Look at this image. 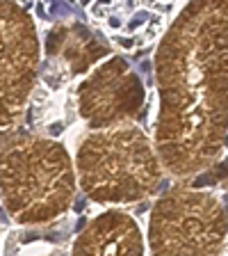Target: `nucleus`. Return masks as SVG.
Segmentation results:
<instances>
[{
  "label": "nucleus",
  "instance_id": "0eeeda50",
  "mask_svg": "<svg viewBox=\"0 0 228 256\" xmlns=\"http://www.w3.org/2000/svg\"><path fill=\"white\" fill-rule=\"evenodd\" d=\"M114 44L139 50L160 42L190 0H73Z\"/></svg>",
  "mask_w": 228,
  "mask_h": 256
},
{
  "label": "nucleus",
  "instance_id": "1a4fd4ad",
  "mask_svg": "<svg viewBox=\"0 0 228 256\" xmlns=\"http://www.w3.org/2000/svg\"><path fill=\"white\" fill-rule=\"evenodd\" d=\"M226 190H228V186H226Z\"/></svg>",
  "mask_w": 228,
  "mask_h": 256
},
{
  "label": "nucleus",
  "instance_id": "7ed1b4c3",
  "mask_svg": "<svg viewBox=\"0 0 228 256\" xmlns=\"http://www.w3.org/2000/svg\"><path fill=\"white\" fill-rule=\"evenodd\" d=\"M73 165L78 188L103 206H128L153 197L167 174L153 135L137 122L87 130Z\"/></svg>",
  "mask_w": 228,
  "mask_h": 256
},
{
  "label": "nucleus",
  "instance_id": "f03ea898",
  "mask_svg": "<svg viewBox=\"0 0 228 256\" xmlns=\"http://www.w3.org/2000/svg\"><path fill=\"white\" fill-rule=\"evenodd\" d=\"M75 192L66 146L32 133H0V199L14 222H53L71 208Z\"/></svg>",
  "mask_w": 228,
  "mask_h": 256
},
{
  "label": "nucleus",
  "instance_id": "20e7f679",
  "mask_svg": "<svg viewBox=\"0 0 228 256\" xmlns=\"http://www.w3.org/2000/svg\"><path fill=\"white\" fill-rule=\"evenodd\" d=\"M228 238V208L210 190L178 186L151 208L153 256H217Z\"/></svg>",
  "mask_w": 228,
  "mask_h": 256
},
{
  "label": "nucleus",
  "instance_id": "423d86ee",
  "mask_svg": "<svg viewBox=\"0 0 228 256\" xmlns=\"http://www.w3.org/2000/svg\"><path fill=\"white\" fill-rule=\"evenodd\" d=\"M142 78L126 58L112 55L96 64L78 87V112L89 130L137 122L144 106Z\"/></svg>",
  "mask_w": 228,
  "mask_h": 256
},
{
  "label": "nucleus",
  "instance_id": "39448f33",
  "mask_svg": "<svg viewBox=\"0 0 228 256\" xmlns=\"http://www.w3.org/2000/svg\"><path fill=\"white\" fill-rule=\"evenodd\" d=\"M41 46L32 16L14 0H0V133L23 119L39 76Z\"/></svg>",
  "mask_w": 228,
  "mask_h": 256
},
{
  "label": "nucleus",
  "instance_id": "f257e3e1",
  "mask_svg": "<svg viewBox=\"0 0 228 256\" xmlns=\"http://www.w3.org/2000/svg\"><path fill=\"white\" fill-rule=\"evenodd\" d=\"M153 142L167 174L197 176L228 149V0H190L153 55Z\"/></svg>",
  "mask_w": 228,
  "mask_h": 256
},
{
  "label": "nucleus",
  "instance_id": "6e6552de",
  "mask_svg": "<svg viewBox=\"0 0 228 256\" xmlns=\"http://www.w3.org/2000/svg\"><path fill=\"white\" fill-rule=\"evenodd\" d=\"M144 250L137 220L119 208H107L80 231L71 256H144Z\"/></svg>",
  "mask_w": 228,
  "mask_h": 256
}]
</instances>
